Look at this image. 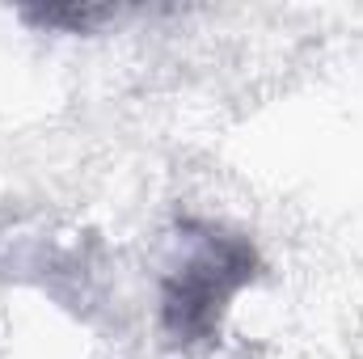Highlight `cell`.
Instances as JSON below:
<instances>
[{"instance_id":"1","label":"cell","mask_w":363,"mask_h":359,"mask_svg":"<svg viewBox=\"0 0 363 359\" xmlns=\"http://www.w3.org/2000/svg\"><path fill=\"white\" fill-rule=\"evenodd\" d=\"M254 275V250L233 237H211L199 258H190L165 283V330L178 343L207 338L224 313V300Z\"/></svg>"},{"instance_id":"2","label":"cell","mask_w":363,"mask_h":359,"mask_svg":"<svg viewBox=\"0 0 363 359\" xmlns=\"http://www.w3.org/2000/svg\"><path fill=\"white\" fill-rule=\"evenodd\" d=\"M34 21L43 26H72V30H89L106 17V9H43V13H30Z\"/></svg>"}]
</instances>
